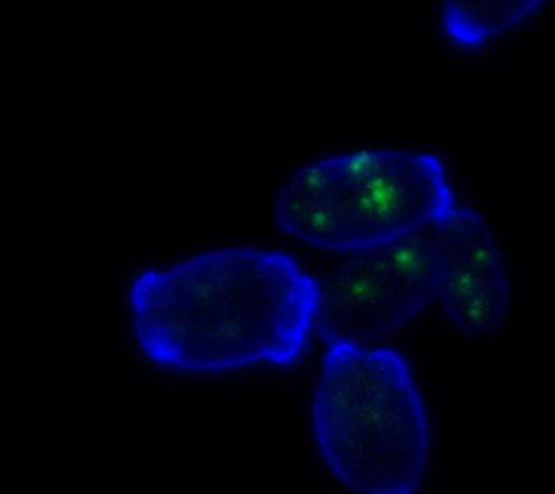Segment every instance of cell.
Returning <instances> with one entry per match:
<instances>
[{
  "mask_svg": "<svg viewBox=\"0 0 555 494\" xmlns=\"http://www.w3.org/2000/svg\"><path fill=\"white\" fill-rule=\"evenodd\" d=\"M320 290L289 255L225 247L142 272L128 302L151 362L216 375L297 362L315 327Z\"/></svg>",
  "mask_w": 555,
  "mask_h": 494,
  "instance_id": "1",
  "label": "cell"
},
{
  "mask_svg": "<svg viewBox=\"0 0 555 494\" xmlns=\"http://www.w3.org/2000/svg\"><path fill=\"white\" fill-rule=\"evenodd\" d=\"M327 468L362 494H409L429 453L427 412L411 368L391 348L328 346L312 403Z\"/></svg>",
  "mask_w": 555,
  "mask_h": 494,
  "instance_id": "2",
  "label": "cell"
},
{
  "mask_svg": "<svg viewBox=\"0 0 555 494\" xmlns=\"http://www.w3.org/2000/svg\"><path fill=\"white\" fill-rule=\"evenodd\" d=\"M455 207L436 156L365 147L299 169L279 192L275 221L309 246L357 253L435 225Z\"/></svg>",
  "mask_w": 555,
  "mask_h": 494,
  "instance_id": "3",
  "label": "cell"
},
{
  "mask_svg": "<svg viewBox=\"0 0 555 494\" xmlns=\"http://www.w3.org/2000/svg\"><path fill=\"white\" fill-rule=\"evenodd\" d=\"M420 313L380 261L374 248L337 266L321 286L315 327L328 343L384 338Z\"/></svg>",
  "mask_w": 555,
  "mask_h": 494,
  "instance_id": "4",
  "label": "cell"
},
{
  "mask_svg": "<svg viewBox=\"0 0 555 494\" xmlns=\"http://www.w3.org/2000/svg\"><path fill=\"white\" fill-rule=\"evenodd\" d=\"M434 236L441 276L438 295L447 317L507 283L501 249L477 212L456 206L434 225Z\"/></svg>",
  "mask_w": 555,
  "mask_h": 494,
  "instance_id": "5",
  "label": "cell"
},
{
  "mask_svg": "<svg viewBox=\"0 0 555 494\" xmlns=\"http://www.w3.org/2000/svg\"><path fill=\"white\" fill-rule=\"evenodd\" d=\"M374 249L411 303L423 311L438 295L441 283L434 225L403 234Z\"/></svg>",
  "mask_w": 555,
  "mask_h": 494,
  "instance_id": "6",
  "label": "cell"
},
{
  "mask_svg": "<svg viewBox=\"0 0 555 494\" xmlns=\"http://www.w3.org/2000/svg\"><path fill=\"white\" fill-rule=\"evenodd\" d=\"M545 0H443L444 32L455 44L478 48L531 16Z\"/></svg>",
  "mask_w": 555,
  "mask_h": 494,
  "instance_id": "7",
  "label": "cell"
}]
</instances>
